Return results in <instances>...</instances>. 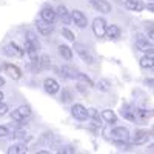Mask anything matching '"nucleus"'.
Listing matches in <instances>:
<instances>
[{"label":"nucleus","instance_id":"nucleus-1","mask_svg":"<svg viewBox=\"0 0 154 154\" xmlns=\"http://www.w3.org/2000/svg\"><path fill=\"white\" fill-rule=\"evenodd\" d=\"M31 116H32L31 108L28 105H22V106L16 108L14 111L11 112V119L14 120V122H17V123H23L25 120H28Z\"/></svg>","mask_w":154,"mask_h":154},{"label":"nucleus","instance_id":"nucleus-2","mask_svg":"<svg viewBox=\"0 0 154 154\" xmlns=\"http://www.w3.org/2000/svg\"><path fill=\"white\" fill-rule=\"evenodd\" d=\"M74 49H75V53L79 54V57L86 63V65H93V63H94V56L91 54V51L88 49L86 45H83V43H74Z\"/></svg>","mask_w":154,"mask_h":154},{"label":"nucleus","instance_id":"nucleus-3","mask_svg":"<svg viewBox=\"0 0 154 154\" xmlns=\"http://www.w3.org/2000/svg\"><path fill=\"white\" fill-rule=\"evenodd\" d=\"M2 53H3L5 56H8V57H12V59H20V57H23L25 51H23L16 42H9L8 45L3 46Z\"/></svg>","mask_w":154,"mask_h":154},{"label":"nucleus","instance_id":"nucleus-4","mask_svg":"<svg viewBox=\"0 0 154 154\" xmlns=\"http://www.w3.org/2000/svg\"><path fill=\"white\" fill-rule=\"evenodd\" d=\"M93 31H94V35L97 38H103L105 32H106V22H105V19L96 17L93 20Z\"/></svg>","mask_w":154,"mask_h":154},{"label":"nucleus","instance_id":"nucleus-5","mask_svg":"<svg viewBox=\"0 0 154 154\" xmlns=\"http://www.w3.org/2000/svg\"><path fill=\"white\" fill-rule=\"evenodd\" d=\"M71 22H74V25H77L79 28H86L88 26V17L80 9L71 11Z\"/></svg>","mask_w":154,"mask_h":154},{"label":"nucleus","instance_id":"nucleus-6","mask_svg":"<svg viewBox=\"0 0 154 154\" xmlns=\"http://www.w3.org/2000/svg\"><path fill=\"white\" fill-rule=\"evenodd\" d=\"M71 116H72L74 119L83 122V120L88 119V109H86L82 103H74V105L71 106Z\"/></svg>","mask_w":154,"mask_h":154},{"label":"nucleus","instance_id":"nucleus-7","mask_svg":"<svg viewBox=\"0 0 154 154\" xmlns=\"http://www.w3.org/2000/svg\"><path fill=\"white\" fill-rule=\"evenodd\" d=\"M3 71H5V74H8V77H11L12 80H20L22 79V71H20V68L17 65H14V63H5Z\"/></svg>","mask_w":154,"mask_h":154},{"label":"nucleus","instance_id":"nucleus-8","mask_svg":"<svg viewBox=\"0 0 154 154\" xmlns=\"http://www.w3.org/2000/svg\"><path fill=\"white\" fill-rule=\"evenodd\" d=\"M112 140H128L130 139V130L126 126H116L111 130Z\"/></svg>","mask_w":154,"mask_h":154},{"label":"nucleus","instance_id":"nucleus-9","mask_svg":"<svg viewBox=\"0 0 154 154\" xmlns=\"http://www.w3.org/2000/svg\"><path fill=\"white\" fill-rule=\"evenodd\" d=\"M43 88H45V91L49 94V96H54L60 91V85L56 79H53V77H48V79H45L43 82Z\"/></svg>","mask_w":154,"mask_h":154},{"label":"nucleus","instance_id":"nucleus-10","mask_svg":"<svg viewBox=\"0 0 154 154\" xmlns=\"http://www.w3.org/2000/svg\"><path fill=\"white\" fill-rule=\"evenodd\" d=\"M136 48L142 53H152V43L151 40L148 42V38H145L143 35H137L136 38Z\"/></svg>","mask_w":154,"mask_h":154},{"label":"nucleus","instance_id":"nucleus-11","mask_svg":"<svg viewBox=\"0 0 154 154\" xmlns=\"http://www.w3.org/2000/svg\"><path fill=\"white\" fill-rule=\"evenodd\" d=\"M149 139V133L146 130H137L133 136V145H145Z\"/></svg>","mask_w":154,"mask_h":154},{"label":"nucleus","instance_id":"nucleus-12","mask_svg":"<svg viewBox=\"0 0 154 154\" xmlns=\"http://www.w3.org/2000/svg\"><path fill=\"white\" fill-rule=\"evenodd\" d=\"M35 26H37V31L40 32L42 35H49L51 32L54 31V25H53V23H48V22H45V20H42V19L37 20Z\"/></svg>","mask_w":154,"mask_h":154},{"label":"nucleus","instance_id":"nucleus-13","mask_svg":"<svg viewBox=\"0 0 154 154\" xmlns=\"http://www.w3.org/2000/svg\"><path fill=\"white\" fill-rule=\"evenodd\" d=\"M40 19L45 20V22H48V23H54L56 19H57V14H56V11L51 8V6H45L40 11Z\"/></svg>","mask_w":154,"mask_h":154},{"label":"nucleus","instance_id":"nucleus-14","mask_svg":"<svg viewBox=\"0 0 154 154\" xmlns=\"http://www.w3.org/2000/svg\"><path fill=\"white\" fill-rule=\"evenodd\" d=\"M56 14H57V17L60 19V22H62L63 25H69V23H71V12L68 11L66 6L60 5V6L56 9Z\"/></svg>","mask_w":154,"mask_h":154},{"label":"nucleus","instance_id":"nucleus-15","mask_svg":"<svg viewBox=\"0 0 154 154\" xmlns=\"http://www.w3.org/2000/svg\"><path fill=\"white\" fill-rule=\"evenodd\" d=\"M25 53L28 54V57L31 59V62H34V63H38V56H37V53H38V49L34 46V45H31L29 42H26L25 40Z\"/></svg>","mask_w":154,"mask_h":154},{"label":"nucleus","instance_id":"nucleus-16","mask_svg":"<svg viewBox=\"0 0 154 154\" xmlns=\"http://www.w3.org/2000/svg\"><path fill=\"white\" fill-rule=\"evenodd\" d=\"M93 6L99 11V12H103V14H109L111 12V5L106 2V0H93Z\"/></svg>","mask_w":154,"mask_h":154},{"label":"nucleus","instance_id":"nucleus-17","mask_svg":"<svg viewBox=\"0 0 154 154\" xmlns=\"http://www.w3.org/2000/svg\"><path fill=\"white\" fill-rule=\"evenodd\" d=\"M125 6L130 11H134V12H140V11H143V8H145L142 0H125Z\"/></svg>","mask_w":154,"mask_h":154},{"label":"nucleus","instance_id":"nucleus-18","mask_svg":"<svg viewBox=\"0 0 154 154\" xmlns=\"http://www.w3.org/2000/svg\"><path fill=\"white\" fill-rule=\"evenodd\" d=\"M8 152L9 154H25V152H28V146L25 142H17L8 148Z\"/></svg>","mask_w":154,"mask_h":154},{"label":"nucleus","instance_id":"nucleus-19","mask_svg":"<svg viewBox=\"0 0 154 154\" xmlns=\"http://www.w3.org/2000/svg\"><path fill=\"white\" fill-rule=\"evenodd\" d=\"M139 65L140 68H143V69H152L154 68V57H152V53H146V56H143L142 59H140L139 62Z\"/></svg>","mask_w":154,"mask_h":154},{"label":"nucleus","instance_id":"nucleus-20","mask_svg":"<svg viewBox=\"0 0 154 154\" xmlns=\"http://www.w3.org/2000/svg\"><path fill=\"white\" fill-rule=\"evenodd\" d=\"M59 72H60V75L62 77H65V79H71V80H74L75 79V75H77V69H74L72 66H68V65H65V66H62L60 69H59Z\"/></svg>","mask_w":154,"mask_h":154},{"label":"nucleus","instance_id":"nucleus-21","mask_svg":"<svg viewBox=\"0 0 154 154\" xmlns=\"http://www.w3.org/2000/svg\"><path fill=\"white\" fill-rule=\"evenodd\" d=\"M105 35H108V38H111V40H117V38L120 37V28L117 26V25H106Z\"/></svg>","mask_w":154,"mask_h":154},{"label":"nucleus","instance_id":"nucleus-22","mask_svg":"<svg viewBox=\"0 0 154 154\" xmlns=\"http://www.w3.org/2000/svg\"><path fill=\"white\" fill-rule=\"evenodd\" d=\"M102 119H103L106 123L114 125L116 122H117V114H116L112 109H103L102 111Z\"/></svg>","mask_w":154,"mask_h":154},{"label":"nucleus","instance_id":"nucleus-23","mask_svg":"<svg viewBox=\"0 0 154 154\" xmlns=\"http://www.w3.org/2000/svg\"><path fill=\"white\" fill-rule=\"evenodd\" d=\"M57 49H59V54L65 59V60H71V59H72V49H71L68 45H60Z\"/></svg>","mask_w":154,"mask_h":154},{"label":"nucleus","instance_id":"nucleus-24","mask_svg":"<svg viewBox=\"0 0 154 154\" xmlns=\"http://www.w3.org/2000/svg\"><path fill=\"white\" fill-rule=\"evenodd\" d=\"M94 88L99 89V91H102V93H108L109 89H111V83L106 79H100V80H97V83H96Z\"/></svg>","mask_w":154,"mask_h":154},{"label":"nucleus","instance_id":"nucleus-25","mask_svg":"<svg viewBox=\"0 0 154 154\" xmlns=\"http://www.w3.org/2000/svg\"><path fill=\"white\" fill-rule=\"evenodd\" d=\"M75 80H79L80 83H83V85H86V86H94V82L89 79V77L86 75V74H83V72H77V75H75Z\"/></svg>","mask_w":154,"mask_h":154},{"label":"nucleus","instance_id":"nucleus-26","mask_svg":"<svg viewBox=\"0 0 154 154\" xmlns=\"http://www.w3.org/2000/svg\"><path fill=\"white\" fill-rule=\"evenodd\" d=\"M38 63H40V66L43 69H49L51 66H53V59H51L48 54H43L40 59H38Z\"/></svg>","mask_w":154,"mask_h":154},{"label":"nucleus","instance_id":"nucleus-27","mask_svg":"<svg viewBox=\"0 0 154 154\" xmlns=\"http://www.w3.org/2000/svg\"><path fill=\"white\" fill-rule=\"evenodd\" d=\"M88 117H91L93 119V123L96 125V126H100L102 123V120H100V116H99V112H97V109L96 108H89L88 109Z\"/></svg>","mask_w":154,"mask_h":154},{"label":"nucleus","instance_id":"nucleus-28","mask_svg":"<svg viewBox=\"0 0 154 154\" xmlns=\"http://www.w3.org/2000/svg\"><path fill=\"white\" fill-rule=\"evenodd\" d=\"M26 42H29L31 45H34L37 49H40V43H38V38H37V35H35L32 31H28V32H26Z\"/></svg>","mask_w":154,"mask_h":154},{"label":"nucleus","instance_id":"nucleus-29","mask_svg":"<svg viewBox=\"0 0 154 154\" xmlns=\"http://www.w3.org/2000/svg\"><path fill=\"white\" fill-rule=\"evenodd\" d=\"M12 137H16V139H20V140H29L31 137L25 133L23 130H14L12 131Z\"/></svg>","mask_w":154,"mask_h":154},{"label":"nucleus","instance_id":"nucleus-30","mask_svg":"<svg viewBox=\"0 0 154 154\" xmlns=\"http://www.w3.org/2000/svg\"><path fill=\"white\" fill-rule=\"evenodd\" d=\"M71 99H72V94H71V91L69 89H62V94H60V100L63 102V103H68V102H71Z\"/></svg>","mask_w":154,"mask_h":154},{"label":"nucleus","instance_id":"nucleus-31","mask_svg":"<svg viewBox=\"0 0 154 154\" xmlns=\"http://www.w3.org/2000/svg\"><path fill=\"white\" fill-rule=\"evenodd\" d=\"M62 35L66 38V40H69V42H74L75 40V35H74V32L69 29V28H62Z\"/></svg>","mask_w":154,"mask_h":154},{"label":"nucleus","instance_id":"nucleus-32","mask_svg":"<svg viewBox=\"0 0 154 154\" xmlns=\"http://www.w3.org/2000/svg\"><path fill=\"white\" fill-rule=\"evenodd\" d=\"M122 116L125 119H128V120H131V122H134L136 120V112L134 111H128V109H122Z\"/></svg>","mask_w":154,"mask_h":154},{"label":"nucleus","instance_id":"nucleus-33","mask_svg":"<svg viewBox=\"0 0 154 154\" xmlns=\"http://www.w3.org/2000/svg\"><path fill=\"white\" fill-rule=\"evenodd\" d=\"M134 112H136V116H140V117H143V119H148V117H151V116H152L151 111H146V109H142V108L136 109Z\"/></svg>","mask_w":154,"mask_h":154},{"label":"nucleus","instance_id":"nucleus-34","mask_svg":"<svg viewBox=\"0 0 154 154\" xmlns=\"http://www.w3.org/2000/svg\"><path fill=\"white\" fill-rule=\"evenodd\" d=\"M11 136V130L5 125H0V137H9Z\"/></svg>","mask_w":154,"mask_h":154},{"label":"nucleus","instance_id":"nucleus-35","mask_svg":"<svg viewBox=\"0 0 154 154\" xmlns=\"http://www.w3.org/2000/svg\"><path fill=\"white\" fill-rule=\"evenodd\" d=\"M59 152H66V154H74L75 152V148L71 146V145H65V146H60Z\"/></svg>","mask_w":154,"mask_h":154},{"label":"nucleus","instance_id":"nucleus-36","mask_svg":"<svg viewBox=\"0 0 154 154\" xmlns=\"http://www.w3.org/2000/svg\"><path fill=\"white\" fill-rule=\"evenodd\" d=\"M8 111H9L8 105L3 103V102H0V117H2V116H5V114H8Z\"/></svg>","mask_w":154,"mask_h":154},{"label":"nucleus","instance_id":"nucleus-37","mask_svg":"<svg viewBox=\"0 0 154 154\" xmlns=\"http://www.w3.org/2000/svg\"><path fill=\"white\" fill-rule=\"evenodd\" d=\"M5 83H6V82H5V79H3L2 75H0V88H2V86H5Z\"/></svg>","mask_w":154,"mask_h":154},{"label":"nucleus","instance_id":"nucleus-38","mask_svg":"<svg viewBox=\"0 0 154 154\" xmlns=\"http://www.w3.org/2000/svg\"><path fill=\"white\" fill-rule=\"evenodd\" d=\"M145 85H149V88L152 86V79H149V80H145Z\"/></svg>","mask_w":154,"mask_h":154},{"label":"nucleus","instance_id":"nucleus-39","mask_svg":"<svg viewBox=\"0 0 154 154\" xmlns=\"http://www.w3.org/2000/svg\"><path fill=\"white\" fill-rule=\"evenodd\" d=\"M148 9H149V11H152V9H154V6H152V2H149V5H148Z\"/></svg>","mask_w":154,"mask_h":154},{"label":"nucleus","instance_id":"nucleus-40","mask_svg":"<svg viewBox=\"0 0 154 154\" xmlns=\"http://www.w3.org/2000/svg\"><path fill=\"white\" fill-rule=\"evenodd\" d=\"M3 97H5V96H3V93H2V89H0V102L3 100Z\"/></svg>","mask_w":154,"mask_h":154},{"label":"nucleus","instance_id":"nucleus-41","mask_svg":"<svg viewBox=\"0 0 154 154\" xmlns=\"http://www.w3.org/2000/svg\"><path fill=\"white\" fill-rule=\"evenodd\" d=\"M149 2H152V0H149Z\"/></svg>","mask_w":154,"mask_h":154}]
</instances>
